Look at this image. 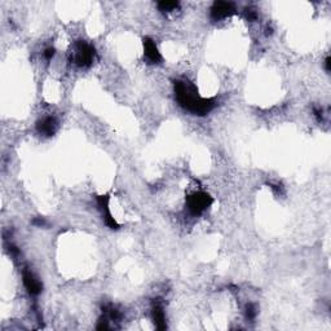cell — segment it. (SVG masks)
Instances as JSON below:
<instances>
[{
	"mask_svg": "<svg viewBox=\"0 0 331 331\" xmlns=\"http://www.w3.org/2000/svg\"><path fill=\"white\" fill-rule=\"evenodd\" d=\"M175 95L182 108L197 115H206L216 106L215 100L201 97L194 85L185 80H176Z\"/></svg>",
	"mask_w": 331,
	"mask_h": 331,
	"instance_id": "cell-1",
	"label": "cell"
},
{
	"mask_svg": "<svg viewBox=\"0 0 331 331\" xmlns=\"http://www.w3.org/2000/svg\"><path fill=\"white\" fill-rule=\"evenodd\" d=\"M96 56L95 48L85 42H77L75 48H74V63L80 68H88L94 63V58Z\"/></svg>",
	"mask_w": 331,
	"mask_h": 331,
	"instance_id": "cell-2",
	"label": "cell"
},
{
	"mask_svg": "<svg viewBox=\"0 0 331 331\" xmlns=\"http://www.w3.org/2000/svg\"><path fill=\"white\" fill-rule=\"evenodd\" d=\"M213 204V198L204 192H195L187 198V207L193 215H201Z\"/></svg>",
	"mask_w": 331,
	"mask_h": 331,
	"instance_id": "cell-3",
	"label": "cell"
},
{
	"mask_svg": "<svg viewBox=\"0 0 331 331\" xmlns=\"http://www.w3.org/2000/svg\"><path fill=\"white\" fill-rule=\"evenodd\" d=\"M235 13V8L232 3L228 2H216L211 8V18L213 21H220L224 18L230 17Z\"/></svg>",
	"mask_w": 331,
	"mask_h": 331,
	"instance_id": "cell-4",
	"label": "cell"
},
{
	"mask_svg": "<svg viewBox=\"0 0 331 331\" xmlns=\"http://www.w3.org/2000/svg\"><path fill=\"white\" fill-rule=\"evenodd\" d=\"M97 204H99L100 209H101L105 224H106L110 229H118L119 228L118 223H116L115 219L113 218V215H111L110 213V208H109L108 195H99V197H97Z\"/></svg>",
	"mask_w": 331,
	"mask_h": 331,
	"instance_id": "cell-5",
	"label": "cell"
},
{
	"mask_svg": "<svg viewBox=\"0 0 331 331\" xmlns=\"http://www.w3.org/2000/svg\"><path fill=\"white\" fill-rule=\"evenodd\" d=\"M22 278H23V285H25L26 290H27L30 294L37 296V295H39L40 292H42V289H43L42 282L35 277V275L32 272V270L25 269L22 273Z\"/></svg>",
	"mask_w": 331,
	"mask_h": 331,
	"instance_id": "cell-6",
	"label": "cell"
},
{
	"mask_svg": "<svg viewBox=\"0 0 331 331\" xmlns=\"http://www.w3.org/2000/svg\"><path fill=\"white\" fill-rule=\"evenodd\" d=\"M37 130L40 135L44 136H53L57 130V121L53 116H44L43 119L38 121Z\"/></svg>",
	"mask_w": 331,
	"mask_h": 331,
	"instance_id": "cell-7",
	"label": "cell"
},
{
	"mask_svg": "<svg viewBox=\"0 0 331 331\" xmlns=\"http://www.w3.org/2000/svg\"><path fill=\"white\" fill-rule=\"evenodd\" d=\"M144 51L145 57L149 61V64H159L162 61V56L153 39L144 38Z\"/></svg>",
	"mask_w": 331,
	"mask_h": 331,
	"instance_id": "cell-8",
	"label": "cell"
},
{
	"mask_svg": "<svg viewBox=\"0 0 331 331\" xmlns=\"http://www.w3.org/2000/svg\"><path fill=\"white\" fill-rule=\"evenodd\" d=\"M152 314H153V320H154V323H156L157 328H159V330H164V328L167 327V326H166V316H164L163 306H162V303L158 299L153 302V306H152Z\"/></svg>",
	"mask_w": 331,
	"mask_h": 331,
	"instance_id": "cell-9",
	"label": "cell"
},
{
	"mask_svg": "<svg viewBox=\"0 0 331 331\" xmlns=\"http://www.w3.org/2000/svg\"><path fill=\"white\" fill-rule=\"evenodd\" d=\"M178 7L177 2H159L158 3V8L159 11L162 12H170L173 11Z\"/></svg>",
	"mask_w": 331,
	"mask_h": 331,
	"instance_id": "cell-10",
	"label": "cell"
},
{
	"mask_svg": "<svg viewBox=\"0 0 331 331\" xmlns=\"http://www.w3.org/2000/svg\"><path fill=\"white\" fill-rule=\"evenodd\" d=\"M245 314H246V318L249 321H252L255 320V317H256V314H258V312H256V307L254 306V304H247L246 306V311H245Z\"/></svg>",
	"mask_w": 331,
	"mask_h": 331,
	"instance_id": "cell-11",
	"label": "cell"
},
{
	"mask_svg": "<svg viewBox=\"0 0 331 331\" xmlns=\"http://www.w3.org/2000/svg\"><path fill=\"white\" fill-rule=\"evenodd\" d=\"M54 53H56V49H54L53 47H48V48L44 51V57H46L47 61H51V59L53 58Z\"/></svg>",
	"mask_w": 331,
	"mask_h": 331,
	"instance_id": "cell-12",
	"label": "cell"
},
{
	"mask_svg": "<svg viewBox=\"0 0 331 331\" xmlns=\"http://www.w3.org/2000/svg\"><path fill=\"white\" fill-rule=\"evenodd\" d=\"M246 17L249 21H255L258 18V13L254 9H246Z\"/></svg>",
	"mask_w": 331,
	"mask_h": 331,
	"instance_id": "cell-13",
	"label": "cell"
},
{
	"mask_svg": "<svg viewBox=\"0 0 331 331\" xmlns=\"http://www.w3.org/2000/svg\"><path fill=\"white\" fill-rule=\"evenodd\" d=\"M313 113H314V115L317 116L318 121H322V111H321L320 109H314Z\"/></svg>",
	"mask_w": 331,
	"mask_h": 331,
	"instance_id": "cell-14",
	"label": "cell"
},
{
	"mask_svg": "<svg viewBox=\"0 0 331 331\" xmlns=\"http://www.w3.org/2000/svg\"><path fill=\"white\" fill-rule=\"evenodd\" d=\"M331 59H330V57H327V58H326V61H325V66H326V71H330V65H331V63H330Z\"/></svg>",
	"mask_w": 331,
	"mask_h": 331,
	"instance_id": "cell-15",
	"label": "cell"
},
{
	"mask_svg": "<svg viewBox=\"0 0 331 331\" xmlns=\"http://www.w3.org/2000/svg\"><path fill=\"white\" fill-rule=\"evenodd\" d=\"M34 224H38V225H40V227H42V225H44V224H46V221L43 220V219H38V220L34 221Z\"/></svg>",
	"mask_w": 331,
	"mask_h": 331,
	"instance_id": "cell-16",
	"label": "cell"
}]
</instances>
